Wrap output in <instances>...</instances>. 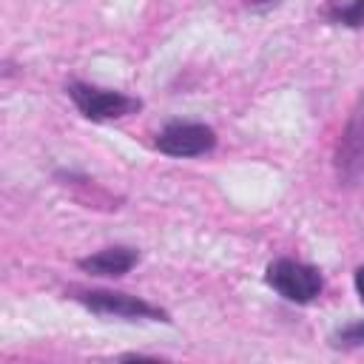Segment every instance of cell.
I'll list each match as a JSON object with an SVG mask.
<instances>
[{
    "label": "cell",
    "instance_id": "6da1fadb",
    "mask_svg": "<svg viewBox=\"0 0 364 364\" xmlns=\"http://www.w3.org/2000/svg\"><path fill=\"white\" fill-rule=\"evenodd\" d=\"M267 284L287 301L307 304L321 293V273L296 259H276L267 264Z\"/></svg>",
    "mask_w": 364,
    "mask_h": 364
},
{
    "label": "cell",
    "instance_id": "7a4b0ae2",
    "mask_svg": "<svg viewBox=\"0 0 364 364\" xmlns=\"http://www.w3.org/2000/svg\"><path fill=\"white\" fill-rule=\"evenodd\" d=\"M68 97L74 100V105L82 111V117L94 119V122H105V119H119L125 114H134L139 108V100H131L119 91H105V88H94L85 82H71L68 85Z\"/></svg>",
    "mask_w": 364,
    "mask_h": 364
},
{
    "label": "cell",
    "instance_id": "3957f363",
    "mask_svg": "<svg viewBox=\"0 0 364 364\" xmlns=\"http://www.w3.org/2000/svg\"><path fill=\"white\" fill-rule=\"evenodd\" d=\"M71 299L85 304L94 313L119 316V318H165V313L154 304H148L139 296L119 293V290H71Z\"/></svg>",
    "mask_w": 364,
    "mask_h": 364
},
{
    "label": "cell",
    "instance_id": "277c9868",
    "mask_svg": "<svg viewBox=\"0 0 364 364\" xmlns=\"http://www.w3.org/2000/svg\"><path fill=\"white\" fill-rule=\"evenodd\" d=\"M336 173H338V182H344V185H355L364 176V94H361L358 105L353 108L350 122L338 139Z\"/></svg>",
    "mask_w": 364,
    "mask_h": 364
},
{
    "label": "cell",
    "instance_id": "5b68a950",
    "mask_svg": "<svg viewBox=\"0 0 364 364\" xmlns=\"http://www.w3.org/2000/svg\"><path fill=\"white\" fill-rule=\"evenodd\" d=\"M213 145L216 134L202 122H171L156 136V148L168 156H199L208 154Z\"/></svg>",
    "mask_w": 364,
    "mask_h": 364
},
{
    "label": "cell",
    "instance_id": "8992f818",
    "mask_svg": "<svg viewBox=\"0 0 364 364\" xmlns=\"http://www.w3.org/2000/svg\"><path fill=\"white\" fill-rule=\"evenodd\" d=\"M136 259L139 256L131 247H105L94 256L80 259V267L85 273H94V276H122L136 264Z\"/></svg>",
    "mask_w": 364,
    "mask_h": 364
},
{
    "label": "cell",
    "instance_id": "52a82bcc",
    "mask_svg": "<svg viewBox=\"0 0 364 364\" xmlns=\"http://www.w3.org/2000/svg\"><path fill=\"white\" fill-rule=\"evenodd\" d=\"M336 20L344 23V26H350V28H361L364 26V0H353L350 6L338 9L336 11Z\"/></svg>",
    "mask_w": 364,
    "mask_h": 364
},
{
    "label": "cell",
    "instance_id": "ba28073f",
    "mask_svg": "<svg viewBox=\"0 0 364 364\" xmlns=\"http://www.w3.org/2000/svg\"><path fill=\"white\" fill-rule=\"evenodd\" d=\"M336 338H338V344H364V321L344 327Z\"/></svg>",
    "mask_w": 364,
    "mask_h": 364
},
{
    "label": "cell",
    "instance_id": "9c48e42d",
    "mask_svg": "<svg viewBox=\"0 0 364 364\" xmlns=\"http://www.w3.org/2000/svg\"><path fill=\"white\" fill-rule=\"evenodd\" d=\"M355 290H358V296H361V301H364V264L355 270Z\"/></svg>",
    "mask_w": 364,
    "mask_h": 364
}]
</instances>
